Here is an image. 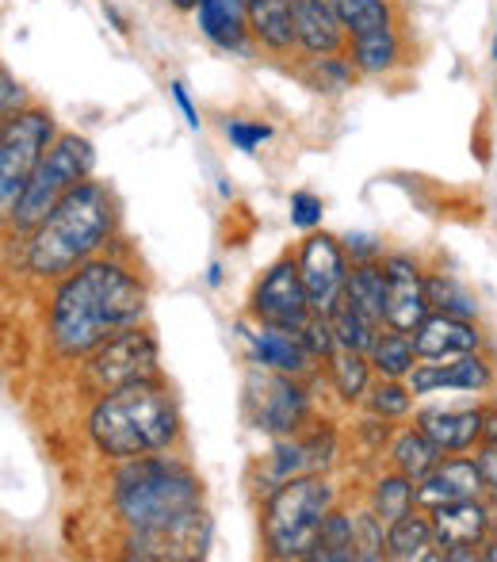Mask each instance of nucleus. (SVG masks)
Here are the masks:
<instances>
[{"mask_svg": "<svg viewBox=\"0 0 497 562\" xmlns=\"http://www.w3.org/2000/svg\"><path fill=\"white\" fill-rule=\"evenodd\" d=\"M146 314V288L112 260H84L61 280L50 306V337L58 352L89 356L104 340L138 326Z\"/></svg>", "mask_w": 497, "mask_h": 562, "instance_id": "obj_1", "label": "nucleus"}, {"mask_svg": "<svg viewBox=\"0 0 497 562\" xmlns=\"http://www.w3.org/2000/svg\"><path fill=\"white\" fill-rule=\"evenodd\" d=\"M115 229V200L104 184L84 177L58 200V207L31 229L23 265L35 276H69L92 257Z\"/></svg>", "mask_w": 497, "mask_h": 562, "instance_id": "obj_2", "label": "nucleus"}, {"mask_svg": "<svg viewBox=\"0 0 497 562\" xmlns=\"http://www.w3.org/2000/svg\"><path fill=\"white\" fill-rule=\"evenodd\" d=\"M180 432L177 402L149 379L104 391V398L89 414V437L108 459H138L165 451Z\"/></svg>", "mask_w": 497, "mask_h": 562, "instance_id": "obj_3", "label": "nucleus"}, {"mask_svg": "<svg viewBox=\"0 0 497 562\" xmlns=\"http://www.w3.org/2000/svg\"><path fill=\"white\" fill-rule=\"evenodd\" d=\"M203 486L184 463L165 456L126 459L115 479V509L131 532H165L200 513Z\"/></svg>", "mask_w": 497, "mask_h": 562, "instance_id": "obj_4", "label": "nucleus"}, {"mask_svg": "<svg viewBox=\"0 0 497 562\" xmlns=\"http://www.w3.org/2000/svg\"><path fill=\"white\" fill-rule=\"evenodd\" d=\"M334 486L321 474H295L280 482L264 505V543L275 559H314L326 517L334 513Z\"/></svg>", "mask_w": 497, "mask_h": 562, "instance_id": "obj_5", "label": "nucleus"}, {"mask_svg": "<svg viewBox=\"0 0 497 562\" xmlns=\"http://www.w3.org/2000/svg\"><path fill=\"white\" fill-rule=\"evenodd\" d=\"M92 165H97V149H92L89 138H81V134H58V142L46 149L35 177H31L27 188H23L20 203H15L8 223L15 229H35L54 207H58V200L69 192V188L81 184V180L89 177Z\"/></svg>", "mask_w": 497, "mask_h": 562, "instance_id": "obj_6", "label": "nucleus"}, {"mask_svg": "<svg viewBox=\"0 0 497 562\" xmlns=\"http://www.w3.org/2000/svg\"><path fill=\"white\" fill-rule=\"evenodd\" d=\"M54 142H58V126L43 108H23L15 115H4V131H0V207H4V218H12L23 188L35 177L38 161Z\"/></svg>", "mask_w": 497, "mask_h": 562, "instance_id": "obj_7", "label": "nucleus"}, {"mask_svg": "<svg viewBox=\"0 0 497 562\" xmlns=\"http://www.w3.org/2000/svg\"><path fill=\"white\" fill-rule=\"evenodd\" d=\"M89 379L100 391L149 383L157 379V340L142 334L138 326L123 329L112 340H104L97 352H89Z\"/></svg>", "mask_w": 497, "mask_h": 562, "instance_id": "obj_8", "label": "nucleus"}, {"mask_svg": "<svg viewBox=\"0 0 497 562\" xmlns=\"http://www.w3.org/2000/svg\"><path fill=\"white\" fill-rule=\"evenodd\" d=\"M252 318L264 326H280L291 334H303V326L314 318L310 295L298 276V260H280L252 291Z\"/></svg>", "mask_w": 497, "mask_h": 562, "instance_id": "obj_9", "label": "nucleus"}, {"mask_svg": "<svg viewBox=\"0 0 497 562\" xmlns=\"http://www.w3.org/2000/svg\"><path fill=\"white\" fill-rule=\"evenodd\" d=\"M298 276L306 283L314 314H334L349 288V265H344L341 245L329 234H310L298 249Z\"/></svg>", "mask_w": 497, "mask_h": 562, "instance_id": "obj_10", "label": "nucleus"}, {"mask_svg": "<svg viewBox=\"0 0 497 562\" xmlns=\"http://www.w3.org/2000/svg\"><path fill=\"white\" fill-rule=\"evenodd\" d=\"M383 272H386L383 322L391 329H402V334H414L429 318V288H425L421 268L409 257H386Z\"/></svg>", "mask_w": 497, "mask_h": 562, "instance_id": "obj_11", "label": "nucleus"}, {"mask_svg": "<svg viewBox=\"0 0 497 562\" xmlns=\"http://www.w3.org/2000/svg\"><path fill=\"white\" fill-rule=\"evenodd\" d=\"M249 402L257 409L260 429L268 432H295L306 414V394L291 383L283 371H268V375H249Z\"/></svg>", "mask_w": 497, "mask_h": 562, "instance_id": "obj_12", "label": "nucleus"}, {"mask_svg": "<svg viewBox=\"0 0 497 562\" xmlns=\"http://www.w3.org/2000/svg\"><path fill=\"white\" fill-rule=\"evenodd\" d=\"M414 394H440V391H486L494 383L490 363L478 352L455 356V360H425L406 375Z\"/></svg>", "mask_w": 497, "mask_h": 562, "instance_id": "obj_13", "label": "nucleus"}, {"mask_svg": "<svg viewBox=\"0 0 497 562\" xmlns=\"http://www.w3.org/2000/svg\"><path fill=\"white\" fill-rule=\"evenodd\" d=\"M478 345H483V334L475 329V322L460 314L437 311L414 329L417 360H455V356L478 352Z\"/></svg>", "mask_w": 497, "mask_h": 562, "instance_id": "obj_14", "label": "nucleus"}, {"mask_svg": "<svg viewBox=\"0 0 497 562\" xmlns=\"http://www.w3.org/2000/svg\"><path fill=\"white\" fill-rule=\"evenodd\" d=\"M486 490V479L478 471V459H444L421 482H417V505L440 509V505L467 502Z\"/></svg>", "mask_w": 497, "mask_h": 562, "instance_id": "obj_15", "label": "nucleus"}, {"mask_svg": "<svg viewBox=\"0 0 497 562\" xmlns=\"http://www.w3.org/2000/svg\"><path fill=\"white\" fill-rule=\"evenodd\" d=\"M241 337L249 340L252 356H257L260 368L268 371H283V375H303L310 368V348L303 345V337L291 334V329H280V326H264L260 322L257 329H246L241 326Z\"/></svg>", "mask_w": 497, "mask_h": 562, "instance_id": "obj_16", "label": "nucleus"}, {"mask_svg": "<svg viewBox=\"0 0 497 562\" xmlns=\"http://www.w3.org/2000/svg\"><path fill=\"white\" fill-rule=\"evenodd\" d=\"M432 528H437V543L440 548H478L483 536L490 532V513L486 502L467 497V502H452L432 509Z\"/></svg>", "mask_w": 497, "mask_h": 562, "instance_id": "obj_17", "label": "nucleus"}, {"mask_svg": "<svg viewBox=\"0 0 497 562\" xmlns=\"http://www.w3.org/2000/svg\"><path fill=\"white\" fill-rule=\"evenodd\" d=\"M417 429L432 440L444 456L475 448L483 440V409H425L417 417Z\"/></svg>", "mask_w": 497, "mask_h": 562, "instance_id": "obj_18", "label": "nucleus"}, {"mask_svg": "<svg viewBox=\"0 0 497 562\" xmlns=\"http://www.w3.org/2000/svg\"><path fill=\"white\" fill-rule=\"evenodd\" d=\"M200 31L223 50L246 54L249 0H200Z\"/></svg>", "mask_w": 497, "mask_h": 562, "instance_id": "obj_19", "label": "nucleus"}, {"mask_svg": "<svg viewBox=\"0 0 497 562\" xmlns=\"http://www.w3.org/2000/svg\"><path fill=\"white\" fill-rule=\"evenodd\" d=\"M249 31L275 54H287L298 43L295 12L287 0H249Z\"/></svg>", "mask_w": 497, "mask_h": 562, "instance_id": "obj_20", "label": "nucleus"}, {"mask_svg": "<svg viewBox=\"0 0 497 562\" xmlns=\"http://www.w3.org/2000/svg\"><path fill=\"white\" fill-rule=\"evenodd\" d=\"M291 12H295V31L306 54H314V58H321V54H341V43H344L341 20L326 15L318 4H310V0H291Z\"/></svg>", "mask_w": 497, "mask_h": 562, "instance_id": "obj_21", "label": "nucleus"}, {"mask_svg": "<svg viewBox=\"0 0 497 562\" xmlns=\"http://www.w3.org/2000/svg\"><path fill=\"white\" fill-rule=\"evenodd\" d=\"M349 58L360 74H386V69L398 66L402 43H398L394 23H379V27H372V31L349 35Z\"/></svg>", "mask_w": 497, "mask_h": 562, "instance_id": "obj_22", "label": "nucleus"}, {"mask_svg": "<svg viewBox=\"0 0 497 562\" xmlns=\"http://www.w3.org/2000/svg\"><path fill=\"white\" fill-rule=\"evenodd\" d=\"M437 528H432V517H417V513H406V517L391 520L386 528V559L398 562H414V559H440L437 551Z\"/></svg>", "mask_w": 497, "mask_h": 562, "instance_id": "obj_23", "label": "nucleus"}, {"mask_svg": "<svg viewBox=\"0 0 497 562\" xmlns=\"http://www.w3.org/2000/svg\"><path fill=\"white\" fill-rule=\"evenodd\" d=\"M344 299L357 303L368 318H375L383 326V306H386V272L375 260H360L349 272V288H344Z\"/></svg>", "mask_w": 497, "mask_h": 562, "instance_id": "obj_24", "label": "nucleus"}, {"mask_svg": "<svg viewBox=\"0 0 497 562\" xmlns=\"http://www.w3.org/2000/svg\"><path fill=\"white\" fill-rule=\"evenodd\" d=\"M440 451L437 445H432L429 437H425L421 429H406L398 440H394V448H391V459H394V467H398L406 479H414V482H421L425 474L432 471V467L440 463Z\"/></svg>", "mask_w": 497, "mask_h": 562, "instance_id": "obj_25", "label": "nucleus"}, {"mask_svg": "<svg viewBox=\"0 0 497 562\" xmlns=\"http://www.w3.org/2000/svg\"><path fill=\"white\" fill-rule=\"evenodd\" d=\"M329 322H334V334H337V345H341V348L372 352V345H375V337H379V322L368 318V314L360 311L357 303L341 299V303H337V311L329 314Z\"/></svg>", "mask_w": 497, "mask_h": 562, "instance_id": "obj_26", "label": "nucleus"}, {"mask_svg": "<svg viewBox=\"0 0 497 562\" xmlns=\"http://www.w3.org/2000/svg\"><path fill=\"white\" fill-rule=\"evenodd\" d=\"M417 348H414V334H402V329H391V334H379L372 345V363L383 371L386 379H406L409 371L417 368Z\"/></svg>", "mask_w": 497, "mask_h": 562, "instance_id": "obj_27", "label": "nucleus"}, {"mask_svg": "<svg viewBox=\"0 0 497 562\" xmlns=\"http://www.w3.org/2000/svg\"><path fill=\"white\" fill-rule=\"evenodd\" d=\"M417 505V490H414V479H406V474H386V479L375 482V494H372V509L379 520H398L406 517V513H414Z\"/></svg>", "mask_w": 497, "mask_h": 562, "instance_id": "obj_28", "label": "nucleus"}, {"mask_svg": "<svg viewBox=\"0 0 497 562\" xmlns=\"http://www.w3.org/2000/svg\"><path fill=\"white\" fill-rule=\"evenodd\" d=\"M368 363L372 360H364V352H357V348H337L329 356V379L344 402H357L368 394Z\"/></svg>", "mask_w": 497, "mask_h": 562, "instance_id": "obj_29", "label": "nucleus"}, {"mask_svg": "<svg viewBox=\"0 0 497 562\" xmlns=\"http://www.w3.org/2000/svg\"><path fill=\"white\" fill-rule=\"evenodd\" d=\"M314 559H360V548H357V520L344 517V513H329L326 525H321V536H318V548H314Z\"/></svg>", "mask_w": 497, "mask_h": 562, "instance_id": "obj_30", "label": "nucleus"}, {"mask_svg": "<svg viewBox=\"0 0 497 562\" xmlns=\"http://www.w3.org/2000/svg\"><path fill=\"white\" fill-rule=\"evenodd\" d=\"M425 288H429V306H437L440 314H460V318H475L478 314L475 295L452 276H429Z\"/></svg>", "mask_w": 497, "mask_h": 562, "instance_id": "obj_31", "label": "nucleus"}, {"mask_svg": "<svg viewBox=\"0 0 497 562\" xmlns=\"http://www.w3.org/2000/svg\"><path fill=\"white\" fill-rule=\"evenodd\" d=\"M337 15L349 35L372 31L379 23H391V4L386 0H337Z\"/></svg>", "mask_w": 497, "mask_h": 562, "instance_id": "obj_32", "label": "nucleus"}, {"mask_svg": "<svg viewBox=\"0 0 497 562\" xmlns=\"http://www.w3.org/2000/svg\"><path fill=\"white\" fill-rule=\"evenodd\" d=\"M417 394L409 391V383H398V379H386L375 386H368V409H372L375 417H402L409 414V402H414Z\"/></svg>", "mask_w": 497, "mask_h": 562, "instance_id": "obj_33", "label": "nucleus"}, {"mask_svg": "<svg viewBox=\"0 0 497 562\" xmlns=\"http://www.w3.org/2000/svg\"><path fill=\"white\" fill-rule=\"evenodd\" d=\"M352 58H337V54H321L310 66V85L318 92H341L352 81Z\"/></svg>", "mask_w": 497, "mask_h": 562, "instance_id": "obj_34", "label": "nucleus"}, {"mask_svg": "<svg viewBox=\"0 0 497 562\" xmlns=\"http://www.w3.org/2000/svg\"><path fill=\"white\" fill-rule=\"evenodd\" d=\"M298 337H303V345L310 348V356H326V360L337 352V348H341V345H337V334H334V322H329V314H314Z\"/></svg>", "mask_w": 497, "mask_h": 562, "instance_id": "obj_35", "label": "nucleus"}, {"mask_svg": "<svg viewBox=\"0 0 497 562\" xmlns=\"http://www.w3.org/2000/svg\"><path fill=\"white\" fill-rule=\"evenodd\" d=\"M226 134H230L234 146L246 149V154H252V149H257L260 142L272 138V126H264V123H246V119H230V123H226Z\"/></svg>", "mask_w": 497, "mask_h": 562, "instance_id": "obj_36", "label": "nucleus"}, {"mask_svg": "<svg viewBox=\"0 0 497 562\" xmlns=\"http://www.w3.org/2000/svg\"><path fill=\"white\" fill-rule=\"evenodd\" d=\"M291 223L298 229H310L321 223V200L314 192H295L291 195Z\"/></svg>", "mask_w": 497, "mask_h": 562, "instance_id": "obj_37", "label": "nucleus"}, {"mask_svg": "<svg viewBox=\"0 0 497 562\" xmlns=\"http://www.w3.org/2000/svg\"><path fill=\"white\" fill-rule=\"evenodd\" d=\"M0 108H4V115H15V112H23V104H27V92H23V85L20 81H12V74H0Z\"/></svg>", "mask_w": 497, "mask_h": 562, "instance_id": "obj_38", "label": "nucleus"}, {"mask_svg": "<svg viewBox=\"0 0 497 562\" xmlns=\"http://www.w3.org/2000/svg\"><path fill=\"white\" fill-rule=\"evenodd\" d=\"M169 92H172V100H177V108H180V115H184V123L192 126V131H200V112H195V104H192V97H188L184 85L172 81Z\"/></svg>", "mask_w": 497, "mask_h": 562, "instance_id": "obj_39", "label": "nucleus"}, {"mask_svg": "<svg viewBox=\"0 0 497 562\" xmlns=\"http://www.w3.org/2000/svg\"><path fill=\"white\" fill-rule=\"evenodd\" d=\"M478 471L486 479V490H497V445H486L478 451Z\"/></svg>", "mask_w": 497, "mask_h": 562, "instance_id": "obj_40", "label": "nucleus"}, {"mask_svg": "<svg viewBox=\"0 0 497 562\" xmlns=\"http://www.w3.org/2000/svg\"><path fill=\"white\" fill-rule=\"evenodd\" d=\"M483 440L486 445H497V402L490 409H483Z\"/></svg>", "mask_w": 497, "mask_h": 562, "instance_id": "obj_41", "label": "nucleus"}, {"mask_svg": "<svg viewBox=\"0 0 497 562\" xmlns=\"http://www.w3.org/2000/svg\"><path fill=\"white\" fill-rule=\"evenodd\" d=\"M486 513H490V532H497V490L486 494Z\"/></svg>", "mask_w": 497, "mask_h": 562, "instance_id": "obj_42", "label": "nucleus"}, {"mask_svg": "<svg viewBox=\"0 0 497 562\" xmlns=\"http://www.w3.org/2000/svg\"><path fill=\"white\" fill-rule=\"evenodd\" d=\"M310 4H318L326 15H334V20H341V15H337V0H310Z\"/></svg>", "mask_w": 497, "mask_h": 562, "instance_id": "obj_43", "label": "nucleus"}, {"mask_svg": "<svg viewBox=\"0 0 497 562\" xmlns=\"http://www.w3.org/2000/svg\"><path fill=\"white\" fill-rule=\"evenodd\" d=\"M172 8H180V12H192V8H200V0H169Z\"/></svg>", "mask_w": 497, "mask_h": 562, "instance_id": "obj_44", "label": "nucleus"}, {"mask_svg": "<svg viewBox=\"0 0 497 562\" xmlns=\"http://www.w3.org/2000/svg\"><path fill=\"white\" fill-rule=\"evenodd\" d=\"M483 559H486V562H497V540H494V543H486Z\"/></svg>", "mask_w": 497, "mask_h": 562, "instance_id": "obj_45", "label": "nucleus"}, {"mask_svg": "<svg viewBox=\"0 0 497 562\" xmlns=\"http://www.w3.org/2000/svg\"><path fill=\"white\" fill-rule=\"evenodd\" d=\"M494 61H497V35H494Z\"/></svg>", "mask_w": 497, "mask_h": 562, "instance_id": "obj_46", "label": "nucleus"}]
</instances>
